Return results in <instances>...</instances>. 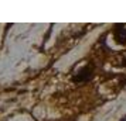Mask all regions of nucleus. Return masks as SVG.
Segmentation results:
<instances>
[{"mask_svg":"<svg viewBox=\"0 0 126 121\" xmlns=\"http://www.w3.org/2000/svg\"><path fill=\"white\" fill-rule=\"evenodd\" d=\"M120 121H126V117H125V118H122V120H120Z\"/></svg>","mask_w":126,"mask_h":121,"instance_id":"nucleus-3","label":"nucleus"},{"mask_svg":"<svg viewBox=\"0 0 126 121\" xmlns=\"http://www.w3.org/2000/svg\"><path fill=\"white\" fill-rule=\"evenodd\" d=\"M113 37L118 44L126 45V28L123 25H116L113 30Z\"/></svg>","mask_w":126,"mask_h":121,"instance_id":"nucleus-2","label":"nucleus"},{"mask_svg":"<svg viewBox=\"0 0 126 121\" xmlns=\"http://www.w3.org/2000/svg\"><path fill=\"white\" fill-rule=\"evenodd\" d=\"M94 66L92 65H85L82 69H79L77 72V75L72 77V80L75 83H84V82H88L91 80L92 77H94Z\"/></svg>","mask_w":126,"mask_h":121,"instance_id":"nucleus-1","label":"nucleus"}]
</instances>
